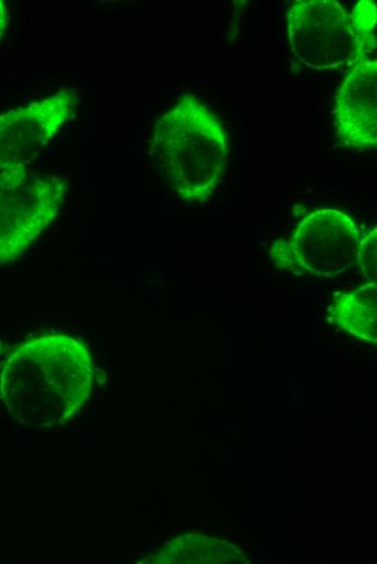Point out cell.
Here are the masks:
<instances>
[{"label": "cell", "mask_w": 377, "mask_h": 564, "mask_svg": "<svg viewBox=\"0 0 377 564\" xmlns=\"http://www.w3.org/2000/svg\"><path fill=\"white\" fill-rule=\"evenodd\" d=\"M93 360L87 344L66 333H47L18 344L0 371V401L20 424L65 425L91 396Z\"/></svg>", "instance_id": "6da1fadb"}, {"label": "cell", "mask_w": 377, "mask_h": 564, "mask_svg": "<svg viewBox=\"0 0 377 564\" xmlns=\"http://www.w3.org/2000/svg\"><path fill=\"white\" fill-rule=\"evenodd\" d=\"M150 155L179 197L204 202L212 195L226 168V132L204 103L193 94H184L155 123Z\"/></svg>", "instance_id": "7a4b0ae2"}, {"label": "cell", "mask_w": 377, "mask_h": 564, "mask_svg": "<svg viewBox=\"0 0 377 564\" xmlns=\"http://www.w3.org/2000/svg\"><path fill=\"white\" fill-rule=\"evenodd\" d=\"M66 192L67 181L57 175L0 170V266L21 258L51 226Z\"/></svg>", "instance_id": "3957f363"}, {"label": "cell", "mask_w": 377, "mask_h": 564, "mask_svg": "<svg viewBox=\"0 0 377 564\" xmlns=\"http://www.w3.org/2000/svg\"><path fill=\"white\" fill-rule=\"evenodd\" d=\"M360 230L347 214L321 208L300 219L286 240L272 244L271 258L284 272L333 277L356 262Z\"/></svg>", "instance_id": "277c9868"}, {"label": "cell", "mask_w": 377, "mask_h": 564, "mask_svg": "<svg viewBox=\"0 0 377 564\" xmlns=\"http://www.w3.org/2000/svg\"><path fill=\"white\" fill-rule=\"evenodd\" d=\"M295 57L314 70L355 63L356 41L351 13L335 0L295 2L286 15Z\"/></svg>", "instance_id": "5b68a950"}, {"label": "cell", "mask_w": 377, "mask_h": 564, "mask_svg": "<svg viewBox=\"0 0 377 564\" xmlns=\"http://www.w3.org/2000/svg\"><path fill=\"white\" fill-rule=\"evenodd\" d=\"M76 89L67 88L0 115V170L27 167L76 115Z\"/></svg>", "instance_id": "8992f818"}, {"label": "cell", "mask_w": 377, "mask_h": 564, "mask_svg": "<svg viewBox=\"0 0 377 564\" xmlns=\"http://www.w3.org/2000/svg\"><path fill=\"white\" fill-rule=\"evenodd\" d=\"M333 124L347 148L370 150L377 145V62L352 64L334 98Z\"/></svg>", "instance_id": "52a82bcc"}, {"label": "cell", "mask_w": 377, "mask_h": 564, "mask_svg": "<svg viewBox=\"0 0 377 564\" xmlns=\"http://www.w3.org/2000/svg\"><path fill=\"white\" fill-rule=\"evenodd\" d=\"M377 284L370 281L334 298L332 315L352 335L376 342Z\"/></svg>", "instance_id": "ba28073f"}, {"label": "cell", "mask_w": 377, "mask_h": 564, "mask_svg": "<svg viewBox=\"0 0 377 564\" xmlns=\"http://www.w3.org/2000/svg\"><path fill=\"white\" fill-rule=\"evenodd\" d=\"M351 17L356 41L355 62L376 61V4L362 0L352 10ZM354 64V63H353Z\"/></svg>", "instance_id": "9c48e42d"}, {"label": "cell", "mask_w": 377, "mask_h": 564, "mask_svg": "<svg viewBox=\"0 0 377 564\" xmlns=\"http://www.w3.org/2000/svg\"><path fill=\"white\" fill-rule=\"evenodd\" d=\"M356 264L369 281H376L377 273V231L374 228L360 240L356 252Z\"/></svg>", "instance_id": "30bf717a"}, {"label": "cell", "mask_w": 377, "mask_h": 564, "mask_svg": "<svg viewBox=\"0 0 377 564\" xmlns=\"http://www.w3.org/2000/svg\"><path fill=\"white\" fill-rule=\"evenodd\" d=\"M9 22L8 8L5 2L0 0V40L3 37Z\"/></svg>", "instance_id": "8fae6325"}]
</instances>
